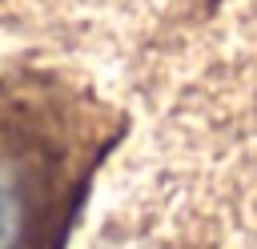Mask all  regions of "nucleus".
Segmentation results:
<instances>
[{
	"mask_svg": "<svg viewBox=\"0 0 257 249\" xmlns=\"http://www.w3.org/2000/svg\"><path fill=\"white\" fill-rule=\"evenodd\" d=\"M88 165L0 125V249H60Z\"/></svg>",
	"mask_w": 257,
	"mask_h": 249,
	"instance_id": "obj_1",
	"label": "nucleus"
}]
</instances>
